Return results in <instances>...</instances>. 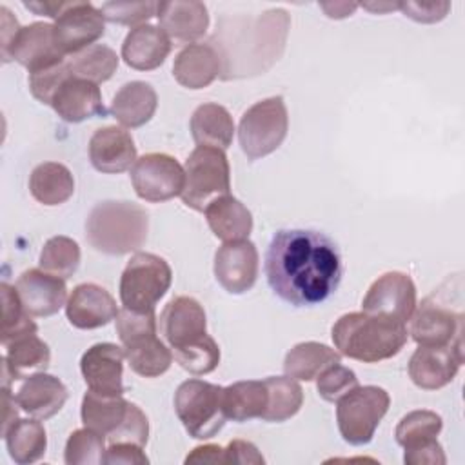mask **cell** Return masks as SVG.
I'll return each instance as SVG.
<instances>
[{
    "label": "cell",
    "instance_id": "cell-22",
    "mask_svg": "<svg viewBox=\"0 0 465 465\" xmlns=\"http://www.w3.org/2000/svg\"><path fill=\"white\" fill-rule=\"evenodd\" d=\"M49 105L62 120L71 124H78L87 118L105 114L98 84L73 76L71 73L58 85Z\"/></svg>",
    "mask_w": 465,
    "mask_h": 465
},
{
    "label": "cell",
    "instance_id": "cell-57",
    "mask_svg": "<svg viewBox=\"0 0 465 465\" xmlns=\"http://www.w3.org/2000/svg\"><path fill=\"white\" fill-rule=\"evenodd\" d=\"M398 4L400 2H367V4H361L365 9H369V11H372V13H387V11H394V9H398Z\"/></svg>",
    "mask_w": 465,
    "mask_h": 465
},
{
    "label": "cell",
    "instance_id": "cell-2",
    "mask_svg": "<svg viewBox=\"0 0 465 465\" xmlns=\"http://www.w3.org/2000/svg\"><path fill=\"white\" fill-rule=\"evenodd\" d=\"M289 31V15L271 9L258 18L234 20L231 25L220 22L209 42L222 64L223 80L254 76L267 71L282 54Z\"/></svg>",
    "mask_w": 465,
    "mask_h": 465
},
{
    "label": "cell",
    "instance_id": "cell-37",
    "mask_svg": "<svg viewBox=\"0 0 465 465\" xmlns=\"http://www.w3.org/2000/svg\"><path fill=\"white\" fill-rule=\"evenodd\" d=\"M263 381L267 387V407L262 420L278 423L292 418L303 403L300 383L289 376H269Z\"/></svg>",
    "mask_w": 465,
    "mask_h": 465
},
{
    "label": "cell",
    "instance_id": "cell-49",
    "mask_svg": "<svg viewBox=\"0 0 465 465\" xmlns=\"http://www.w3.org/2000/svg\"><path fill=\"white\" fill-rule=\"evenodd\" d=\"M403 461L407 465H445L447 458H445L443 447L434 438L420 445H414L411 449H405Z\"/></svg>",
    "mask_w": 465,
    "mask_h": 465
},
{
    "label": "cell",
    "instance_id": "cell-23",
    "mask_svg": "<svg viewBox=\"0 0 465 465\" xmlns=\"http://www.w3.org/2000/svg\"><path fill=\"white\" fill-rule=\"evenodd\" d=\"M89 160L100 173H124L136 162L134 140L125 129L116 125L96 129L89 140Z\"/></svg>",
    "mask_w": 465,
    "mask_h": 465
},
{
    "label": "cell",
    "instance_id": "cell-40",
    "mask_svg": "<svg viewBox=\"0 0 465 465\" xmlns=\"http://www.w3.org/2000/svg\"><path fill=\"white\" fill-rule=\"evenodd\" d=\"M2 296V345L5 347L13 340L33 334L38 331L36 323L31 320V314L24 309L18 292L9 283H0Z\"/></svg>",
    "mask_w": 465,
    "mask_h": 465
},
{
    "label": "cell",
    "instance_id": "cell-35",
    "mask_svg": "<svg viewBox=\"0 0 465 465\" xmlns=\"http://www.w3.org/2000/svg\"><path fill=\"white\" fill-rule=\"evenodd\" d=\"M127 409L129 401L122 396H104L89 391L82 400V423L107 438L125 420Z\"/></svg>",
    "mask_w": 465,
    "mask_h": 465
},
{
    "label": "cell",
    "instance_id": "cell-13",
    "mask_svg": "<svg viewBox=\"0 0 465 465\" xmlns=\"http://www.w3.org/2000/svg\"><path fill=\"white\" fill-rule=\"evenodd\" d=\"M361 309L367 314L407 323L416 309V285L412 278L400 271L381 274L363 296Z\"/></svg>",
    "mask_w": 465,
    "mask_h": 465
},
{
    "label": "cell",
    "instance_id": "cell-10",
    "mask_svg": "<svg viewBox=\"0 0 465 465\" xmlns=\"http://www.w3.org/2000/svg\"><path fill=\"white\" fill-rule=\"evenodd\" d=\"M389 405L391 396L381 387L358 385L352 389L336 401V421L341 438L351 445L369 443Z\"/></svg>",
    "mask_w": 465,
    "mask_h": 465
},
{
    "label": "cell",
    "instance_id": "cell-29",
    "mask_svg": "<svg viewBox=\"0 0 465 465\" xmlns=\"http://www.w3.org/2000/svg\"><path fill=\"white\" fill-rule=\"evenodd\" d=\"M207 223L216 238L225 242L247 240L252 231L251 211L234 196L225 194L205 207Z\"/></svg>",
    "mask_w": 465,
    "mask_h": 465
},
{
    "label": "cell",
    "instance_id": "cell-39",
    "mask_svg": "<svg viewBox=\"0 0 465 465\" xmlns=\"http://www.w3.org/2000/svg\"><path fill=\"white\" fill-rule=\"evenodd\" d=\"M38 263L42 271L67 280L80 265V247L69 236H53L44 243Z\"/></svg>",
    "mask_w": 465,
    "mask_h": 465
},
{
    "label": "cell",
    "instance_id": "cell-16",
    "mask_svg": "<svg viewBox=\"0 0 465 465\" xmlns=\"http://www.w3.org/2000/svg\"><path fill=\"white\" fill-rule=\"evenodd\" d=\"M158 327L171 352L187 349L207 336L205 311L198 300L176 296L163 307Z\"/></svg>",
    "mask_w": 465,
    "mask_h": 465
},
{
    "label": "cell",
    "instance_id": "cell-44",
    "mask_svg": "<svg viewBox=\"0 0 465 465\" xmlns=\"http://www.w3.org/2000/svg\"><path fill=\"white\" fill-rule=\"evenodd\" d=\"M360 383H358V378H356L354 371H351L349 367L340 365V361L331 365V367H327L316 378V391H318V394L325 401H332V403H336L340 398L349 394Z\"/></svg>",
    "mask_w": 465,
    "mask_h": 465
},
{
    "label": "cell",
    "instance_id": "cell-41",
    "mask_svg": "<svg viewBox=\"0 0 465 465\" xmlns=\"http://www.w3.org/2000/svg\"><path fill=\"white\" fill-rule=\"evenodd\" d=\"M443 427V420L434 411L418 409L407 412L396 425L394 436L403 449H411L423 441L434 440Z\"/></svg>",
    "mask_w": 465,
    "mask_h": 465
},
{
    "label": "cell",
    "instance_id": "cell-38",
    "mask_svg": "<svg viewBox=\"0 0 465 465\" xmlns=\"http://www.w3.org/2000/svg\"><path fill=\"white\" fill-rule=\"evenodd\" d=\"M65 64L73 76L89 80L93 84H102L114 74L118 56L109 45L94 44L76 54L67 56Z\"/></svg>",
    "mask_w": 465,
    "mask_h": 465
},
{
    "label": "cell",
    "instance_id": "cell-30",
    "mask_svg": "<svg viewBox=\"0 0 465 465\" xmlns=\"http://www.w3.org/2000/svg\"><path fill=\"white\" fill-rule=\"evenodd\" d=\"M191 134L198 145L227 149L232 143L234 122L229 111L218 104H202L191 116Z\"/></svg>",
    "mask_w": 465,
    "mask_h": 465
},
{
    "label": "cell",
    "instance_id": "cell-18",
    "mask_svg": "<svg viewBox=\"0 0 465 465\" xmlns=\"http://www.w3.org/2000/svg\"><path fill=\"white\" fill-rule=\"evenodd\" d=\"M125 351L114 343H94L80 360V371L89 391L104 396H122Z\"/></svg>",
    "mask_w": 465,
    "mask_h": 465
},
{
    "label": "cell",
    "instance_id": "cell-34",
    "mask_svg": "<svg viewBox=\"0 0 465 465\" xmlns=\"http://www.w3.org/2000/svg\"><path fill=\"white\" fill-rule=\"evenodd\" d=\"M223 412L232 421H247L262 418L267 407V387L265 381L245 380L231 383L222 394Z\"/></svg>",
    "mask_w": 465,
    "mask_h": 465
},
{
    "label": "cell",
    "instance_id": "cell-28",
    "mask_svg": "<svg viewBox=\"0 0 465 465\" xmlns=\"http://www.w3.org/2000/svg\"><path fill=\"white\" fill-rule=\"evenodd\" d=\"M158 105V96L147 82H127L118 89L111 104V114L129 129L147 124Z\"/></svg>",
    "mask_w": 465,
    "mask_h": 465
},
{
    "label": "cell",
    "instance_id": "cell-7",
    "mask_svg": "<svg viewBox=\"0 0 465 465\" xmlns=\"http://www.w3.org/2000/svg\"><path fill=\"white\" fill-rule=\"evenodd\" d=\"M173 271L169 263L153 252H136L127 262L120 278V300L124 309L153 312L169 291Z\"/></svg>",
    "mask_w": 465,
    "mask_h": 465
},
{
    "label": "cell",
    "instance_id": "cell-25",
    "mask_svg": "<svg viewBox=\"0 0 465 465\" xmlns=\"http://www.w3.org/2000/svg\"><path fill=\"white\" fill-rule=\"evenodd\" d=\"M67 396L65 385L56 376L38 372L24 380L15 394V400L18 407L31 418L47 420L64 407Z\"/></svg>",
    "mask_w": 465,
    "mask_h": 465
},
{
    "label": "cell",
    "instance_id": "cell-33",
    "mask_svg": "<svg viewBox=\"0 0 465 465\" xmlns=\"http://www.w3.org/2000/svg\"><path fill=\"white\" fill-rule=\"evenodd\" d=\"M15 380H24L38 372H45L51 361L49 345L33 334H24L5 345L4 356Z\"/></svg>",
    "mask_w": 465,
    "mask_h": 465
},
{
    "label": "cell",
    "instance_id": "cell-14",
    "mask_svg": "<svg viewBox=\"0 0 465 465\" xmlns=\"http://www.w3.org/2000/svg\"><path fill=\"white\" fill-rule=\"evenodd\" d=\"M54 40L64 56L76 54L105 33V18L98 7L89 2H71L69 7L54 20Z\"/></svg>",
    "mask_w": 465,
    "mask_h": 465
},
{
    "label": "cell",
    "instance_id": "cell-17",
    "mask_svg": "<svg viewBox=\"0 0 465 465\" xmlns=\"http://www.w3.org/2000/svg\"><path fill=\"white\" fill-rule=\"evenodd\" d=\"M258 267V251L251 240L225 242L214 254V276L231 294H243L252 289Z\"/></svg>",
    "mask_w": 465,
    "mask_h": 465
},
{
    "label": "cell",
    "instance_id": "cell-6",
    "mask_svg": "<svg viewBox=\"0 0 465 465\" xmlns=\"http://www.w3.org/2000/svg\"><path fill=\"white\" fill-rule=\"evenodd\" d=\"M183 173L185 182L180 196L194 211H205L211 202L229 194L231 169L222 149L198 145L185 160Z\"/></svg>",
    "mask_w": 465,
    "mask_h": 465
},
{
    "label": "cell",
    "instance_id": "cell-47",
    "mask_svg": "<svg viewBox=\"0 0 465 465\" xmlns=\"http://www.w3.org/2000/svg\"><path fill=\"white\" fill-rule=\"evenodd\" d=\"M69 76V69H67V64L65 60L56 64V65H51V67H45V69H40V71H35V73H29V89H31V94L49 105L51 104V98L54 94V91L58 89V85Z\"/></svg>",
    "mask_w": 465,
    "mask_h": 465
},
{
    "label": "cell",
    "instance_id": "cell-46",
    "mask_svg": "<svg viewBox=\"0 0 465 465\" xmlns=\"http://www.w3.org/2000/svg\"><path fill=\"white\" fill-rule=\"evenodd\" d=\"M149 438V421L143 411L129 401V409L125 414V420L120 423V427L107 436L109 443H134L143 447Z\"/></svg>",
    "mask_w": 465,
    "mask_h": 465
},
{
    "label": "cell",
    "instance_id": "cell-1",
    "mask_svg": "<svg viewBox=\"0 0 465 465\" xmlns=\"http://www.w3.org/2000/svg\"><path fill=\"white\" fill-rule=\"evenodd\" d=\"M343 263L334 240L312 229L278 231L265 254L267 283L294 307H311L334 294Z\"/></svg>",
    "mask_w": 465,
    "mask_h": 465
},
{
    "label": "cell",
    "instance_id": "cell-11",
    "mask_svg": "<svg viewBox=\"0 0 465 465\" xmlns=\"http://www.w3.org/2000/svg\"><path fill=\"white\" fill-rule=\"evenodd\" d=\"M409 322V334L418 345H450L463 341L461 305H450L449 296H443L441 291H434L416 305Z\"/></svg>",
    "mask_w": 465,
    "mask_h": 465
},
{
    "label": "cell",
    "instance_id": "cell-43",
    "mask_svg": "<svg viewBox=\"0 0 465 465\" xmlns=\"http://www.w3.org/2000/svg\"><path fill=\"white\" fill-rule=\"evenodd\" d=\"M173 356L180 363V367L189 371L191 374H209L220 363V347L214 338L207 334L198 343L173 352Z\"/></svg>",
    "mask_w": 465,
    "mask_h": 465
},
{
    "label": "cell",
    "instance_id": "cell-4",
    "mask_svg": "<svg viewBox=\"0 0 465 465\" xmlns=\"http://www.w3.org/2000/svg\"><path fill=\"white\" fill-rule=\"evenodd\" d=\"M149 232L147 211L127 200L98 202L85 220V238L98 252L120 256L138 251Z\"/></svg>",
    "mask_w": 465,
    "mask_h": 465
},
{
    "label": "cell",
    "instance_id": "cell-53",
    "mask_svg": "<svg viewBox=\"0 0 465 465\" xmlns=\"http://www.w3.org/2000/svg\"><path fill=\"white\" fill-rule=\"evenodd\" d=\"M0 15H2V58H4L22 27L18 25L16 18L9 13L5 5L0 7Z\"/></svg>",
    "mask_w": 465,
    "mask_h": 465
},
{
    "label": "cell",
    "instance_id": "cell-5",
    "mask_svg": "<svg viewBox=\"0 0 465 465\" xmlns=\"http://www.w3.org/2000/svg\"><path fill=\"white\" fill-rule=\"evenodd\" d=\"M116 332L125 351L129 367L143 378L162 376L173 363L171 349L156 336L158 323L153 312H134L129 309L118 311Z\"/></svg>",
    "mask_w": 465,
    "mask_h": 465
},
{
    "label": "cell",
    "instance_id": "cell-3",
    "mask_svg": "<svg viewBox=\"0 0 465 465\" xmlns=\"http://www.w3.org/2000/svg\"><path fill=\"white\" fill-rule=\"evenodd\" d=\"M341 356L363 363H378L396 356L409 340L407 325L367 312H349L336 320L331 331Z\"/></svg>",
    "mask_w": 465,
    "mask_h": 465
},
{
    "label": "cell",
    "instance_id": "cell-48",
    "mask_svg": "<svg viewBox=\"0 0 465 465\" xmlns=\"http://www.w3.org/2000/svg\"><path fill=\"white\" fill-rule=\"evenodd\" d=\"M398 9L405 16H409L416 22L434 24L447 16L450 4L449 2H400Z\"/></svg>",
    "mask_w": 465,
    "mask_h": 465
},
{
    "label": "cell",
    "instance_id": "cell-51",
    "mask_svg": "<svg viewBox=\"0 0 465 465\" xmlns=\"http://www.w3.org/2000/svg\"><path fill=\"white\" fill-rule=\"evenodd\" d=\"M225 460L227 463H254V465L265 463L256 445L245 440H232L225 447Z\"/></svg>",
    "mask_w": 465,
    "mask_h": 465
},
{
    "label": "cell",
    "instance_id": "cell-54",
    "mask_svg": "<svg viewBox=\"0 0 465 465\" xmlns=\"http://www.w3.org/2000/svg\"><path fill=\"white\" fill-rule=\"evenodd\" d=\"M69 4L71 2H56V0H44V2H24V5L29 9V11H33V13H36V15H45V16H49V18H53V20H58V16L69 7Z\"/></svg>",
    "mask_w": 465,
    "mask_h": 465
},
{
    "label": "cell",
    "instance_id": "cell-27",
    "mask_svg": "<svg viewBox=\"0 0 465 465\" xmlns=\"http://www.w3.org/2000/svg\"><path fill=\"white\" fill-rule=\"evenodd\" d=\"M222 64L211 44H189L174 58L173 74L187 89H203L220 76Z\"/></svg>",
    "mask_w": 465,
    "mask_h": 465
},
{
    "label": "cell",
    "instance_id": "cell-19",
    "mask_svg": "<svg viewBox=\"0 0 465 465\" xmlns=\"http://www.w3.org/2000/svg\"><path fill=\"white\" fill-rule=\"evenodd\" d=\"M65 58L67 56H64L56 45L53 24L35 22L18 31L15 42L11 44L7 54L2 60H15L29 73H35L56 65Z\"/></svg>",
    "mask_w": 465,
    "mask_h": 465
},
{
    "label": "cell",
    "instance_id": "cell-36",
    "mask_svg": "<svg viewBox=\"0 0 465 465\" xmlns=\"http://www.w3.org/2000/svg\"><path fill=\"white\" fill-rule=\"evenodd\" d=\"M9 456L18 465L35 463L44 458L47 449L45 429L35 420H16L4 434Z\"/></svg>",
    "mask_w": 465,
    "mask_h": 465
},
{
    "label": "cell",
    "instance_id": "cell-24",
    "mask_svg": "<svg viewBox=\"0 0 465 465\" xmlns=\"http://www.w3.org/2000/svg\"><path fill=\"white\" fill-rule=\"evenodd\" d=\"M156 16L160 29L178 42L193 44L202 38L209 27V13L198 0H169L158 2Z\"/></svg>",
    "mask_w": 465,
    "mask_h": 465
},
{
    "label": "cell",
    "instance_id": "cell-42",
    "mask_svg": "<svg viewBox=\"0 0 465 465\" xmlns=\"http://www.w3.org/2000/svg\"><path fill=\"white\" fill-rule=\"evenodd\" d=\"M105 450V436L84 427L69 434L64 460L67 465H102Z\"/></svg>",
    "mask_w": 465,
    "mask_h": 465
},
{
    "label": "cell",
    "instance_id": "cell-50",
    "mask_svg": "<svg viewBox=\"0 0 465 465\" xmlns=\"http://www.w3.org/2000/svg\"><path fill=\"white\" fill-rule=\"evenodd\" d=\"M143 447L134 443H109L105 450L107 465H147L149 458L142 450Z\"/></svg>",
    "mask_w": 465,
    "mask_h": 465
},
{
    "label": "cell",
    "instance_id": "cell-21",
    "mask_svg": "<svg viewBox=\"0 0 465 465\" xmlns=\"http://www.w3.org/2000/svg\"><path fill=\"white\" fill-rule=\"evenodd\" d=\"M118 314L114 298L96 283H80L65 302V316L76 329H98Z\"/></svg>",
    "mask_w": 465,
    "mask_h": 465
},
{
    "label": "cell",
    "instance_id": "cell-8",
    "mask_svg": "<svg viewBox=\"0 0 465 465\" xmlns=\"http://www.w3.org/2000/svg\"><path fill=\"white\" fill-rule=\"evenodd\" d=\"M223 387L203 381L187 380L174 392V411L189 436L207 440L218 434L227 420L222 403Z\"/></svg>",
    "mask_w": 465,
    "mask_h": 465
},
{
    "label": "cell",
    "instance_id": "cell-31",
    "mask_svg": "<svg viewBox=\"0 0 465 465\" xmlns=\"http://www.w3.org/2000/svg\"><path fill=\"white\" fill-rule=\"evenodd\" d=\"M29 191L33 198L44 205H60L73 196L74 178L64 163L44 162L33 169Z\"/></svg>",
    "mask_w": 465,
    "mask_h": 465
},
{
    "label": "cell",
    "instance_id": "cell-15",
    "mask_svg": "<svg viewBox=\"0 0 465 465\" xmlns=\"http://www.w3.org/2000/svg\"><path fill=\"white\" fill-rule=\"evenodd\" d=\"M463 363V341L450 345H420L409 360V378L425 391L449 385Z\"/></svg>",
    "mask_w": 465,
    "mask_h": 465
},
{
    "label": "cell",
    "instance_id": "cell-12",
    "mask_svg": "<svg viewBox=\"0 0 465 465\" xmlns=\"http://www.w3.org/2000/svg\"><path fill=\"white\" fill-rule=\"evenodd\" d=\"M131 182L142 200L160 203L182 194L185 173L176 158L165 153H149L136 158Z\"/></svg>",
    "mask_w": 465,
    "mask_h": 465
},
{
    "label": "cell",
    "instance_id": "cell-32",
    "mask_svg": "<svg viewBox=\"0 0 465 465\" xmlns=\"http://www.w3.org/2000/svg\"><path fill=\"white\" fill-rule=\"evenodd\" d=\"M341 354L325 343L302 341L294 345L283 360V371L289 378L311 381L318 378L327 367L338 363Z\"/></svg>",
    "mask_w": 465,
    "mask_h": 465
},
{
    "label": "cell",
    "instance_id": "cell-55",
    "mask_svg": "<svg viewBox=\"0 0 465 465\" xmlns=\"http://www.w3.org/2000/svg\"><path fill=\"white\" fill-rule=\"evenodd\" d=\"M16 400L11 396L9 389H4V423H2V436L7 432V429L18 420V411H16Z\"/></svg>",
    "mask_w": 465,
    "mask_h": 465
},
{
    "label": "cell",
    "instance_id": "cell-9",
    "mask_svg": "<svg viewBox=\"0 0 465 465\" xmlns=\"http://www.w3.org/2000/svg\"><path fill=\"white\" fill-rule=\"evenodd\" d=\"M289 116L282 96H271L251 105L240 120L238 140L249 160L274 153L287 136Z\"/></svg>",
    "mask_w": 465,
    "mask_h": 465
},
{
    "label": "cell",
    "instance_id": "cell-26",
    "mask_svg": "<svg viewBox=\"0 0 465 465\" xmlns=\"http://www.w3.org/2000/svg\"><path fill=\"white\" fill-rule=\"evenodd\" d=\"M171 53V38L156 25L142 24L133 27L124 44L122 58L136 71H153L160 67Z\"/></svg>",
    "mask_w": 465,
    "mask_h": 465
},
{
    "label": "cell",
    "instance_id": "cell-45",
    "mask_svg": "<svg viewBox=\"0 0 465 465\" xmlns=\"http://www.w3.org/2000/svg\"><path fill=\"white\" fill-rule=\"evenodd\" d=\"M100 11L107 22L142 25V22L156 15L158 2H105Z\"/></svg>",
    "mask_w": 465,
    "mask_h": 465
},
{
    "label": "cell",
    "instance_id": "cell-20",
    "mask_svg": "<svg viewBox=\"0 0 465 465\" xmlns=\"http://www.w3.org/2000/svg\"><path fill=\"white\" fill-rule=\"evenodd\" d=\"M15 289L24 309L31 316H51L58 312L67 300L65 280L42 269H29L22 272L15 283Z\"/></svg>",
    "mask_w": 465,
    "mask_h": 465
},
{
    "label": "cell",
    "instance_id": "cell-56",
    "mask_svg": "<svg viewBox=\"0 0 465 465\" xmlns=\"http://www.w3.org/2000/svg\"><path fill=\"white\" fill-rule=\"evenodd\" d=\"M320 7L325 11L329 18H345L351 16L358 4H349V2H334V4H320Z\"/></svg>",
    "mask_w": 465,
    "mask_h": 465
},
{
    "label": "cell",
    "instance_id": "cell-52",
    "mask_svg": "<svg viewBox=\"0 0 465 465\" xmlns=\"http://www.w3.org/2000/svg\"><path fill=\"white\" fill-rule=\"evenodd\" d=\"M185 463H227L225 449L213 443L200 445L193 449V452L185 458Z\"/></svg>",
    "mask_w": 465,
    "mask_h": 465
}]
</instances>
